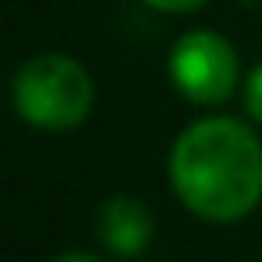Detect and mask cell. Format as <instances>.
<instances>
[{"label": "cell", "mask_w": 262, "mask_h": 262, "mask_svg": "<svg viewBox=\"0 0 262 262\" xmlns=\"http://www.w3.org/2000/svg\"><path fill=\"white\" fill-rule=\"evenodd\" d=\"M51 262H101L94 251H61V255H54Z\"/></svg>", "instance_id": "obj_7"}, {"label": "cell", "mask_w": 262, "mask_h": 262, "mask_svg": "<svg viewBox=\"0 0 262 262\" xmlns=\"http://www.w3.org/2000/svg\"><path fill=\"white\" fill-rule=\"evenodd\" d=\"M237 4H244V8H255V4H262V0H237Z\"/></svg>", "instance_id": "obj_8"}, {"label": "cell", "mask_w": 262, "mask_h": 262, "mask_svg": "<svg viewBox=\"0 0 262 262\" xmlns=\"http://www.w3.org/2000/svg\"><path fill=\"white\" fill-rule=\"evenodd\" d=\"M158 223L147 201L133 194H112L97 208V241L115 258H137L155 244Z\"/></svg>", "instance_id": "obj_4"}, {"label": "cell", "mask_w": 262, "mask_h": 262, "mask_svg": "<svg viewBox=\"0 0 262 262\" xmlns=\"http://www.w3.org/2000/svg\"><path fill=\"white\" fill-rule=\"evenodd\" d=\"M169 187L201 223L230 226L262 205V140L230 115L190 122L169 147Z\"/></svg>", "instance_id": "obj_1"}, {"label": "cell", "mask_w": 262, "mask_h": 262, "mask_svg": "<svg viewBox=\"0 0 262 262\" xmlns=\"http://www.w3.org/2000/svg\"><path fill=\"white\" fill-rule=\"evenodd\" d=\"M244 112H248L251 122L262 126V61L251 65L248 76H244Z\"/></svg>", "instance_id": "obj_5"}, {"label": "cell", "mask_w": 262, "mask_h": 262, "mask_svg": "<svg viewBox=\"0 0 262 262\" xmlns=\"http://www.w3.org/2000/svg\"><path fill=\"white\" fill-rule=\"evenodd\" d=\"M11 104L33 129L72 133L94 112V79L72 54L43 51L18 65L11 79Z\"/></svg>", "instance_id": "obj_2"}, {"label": "cell", "mask_w": 262, "mask_h": 262, "mask_svg": "<svg viewBox=\"0 0 262 262\" xmlns=\"http://www.w3.org/2000/svg\"><path fill=\"white\" fill-rule=\"evenodd\" d=\"M144 4L155 8V11H162V15H190L201 4H208V0H144Z\"/></svg>", "instance_id": "obj_6"}, {"label": "cell", "mask_w": 262, "mask_h": 262, "mask_svg": "<svg viewBox=\"0 0 262 262\" xmlns=\"http://www.w3.org/2000/svg\"><path fill=\"white\" fill-rule=\"evenodd\" d=\"M169 79L190 104L219 108L233 97L241 83V61L226 36L212 29H190L172 43Z\"/></svg>", "instance_id": "obj_3"}]
</instances>
